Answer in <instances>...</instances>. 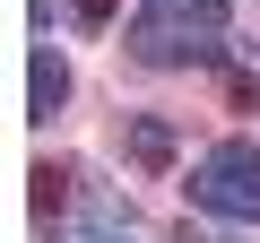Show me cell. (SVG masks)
Listing matches in <instances>:
<instances>
[{
	"instance_id": "obj_1",
	"label": "cell",
	"mask_w": 260,
	"mask_h": 243,
	"mask_svg": "<svg viewBox=\"0 0 260 243\" xmlns=\"http://www.w3.org/2000/svg\"><path fill=\"white\" fill-rule=\"evenodd\" d=\"M121 44L139 70H191V61H225L234 18H225V0H139Z\"/></svg>"
},
{
	"instance_id": "obj_2",
	"label": "cell",
	"mask_w": 260,
	"mask_h": 243,
	"mask_svg": "<svg viewBox=\"0 0 260 243\" xmlns=\"http://www.w3.org/2000/svg\"><path fill=\"white\" fill-rule=\"evenodd\" d=\"M87 217L113 234V226H130V200H113L87 165H35V226L78 243V226H87Z\"/></svg>"
},
{
	"instance_id": "obj_3",
	"label": "cell",
	"mask_w": 260,
	"mask_h": 243,
	"mask_svg": "<svg viewBox=\"0 0 260 243\" xmlns=\"http://www.w3.org/2000/svg\"><path fill=\"white\" fill-rule=\"evenodd\" d=\"M191 200L225 226H260V148L251 139H217L200 165H191Z\"/></svg>"
},
{
	"instance_id": "obj_4",
	"label": "cell",
	"mask_w": 260,
	"mask_h": 243,
	"mask_svg": "<svg viewBox=\"0 0 260 243\" xmlns=\"http://www.w3.org/2000/svg\"><path fill=\"white\" fill-rule=\"evenodd\" d=\"M26 104H35V122H52V113L70 104V61H61V44H52V35L35 44V78H26Z\"/></svg>"
},
{
	"instance_id": "obj_5",
	"label": "cell",
	"mask_w": 260,
	"mask_h": 243,
	"mask_svg": "<svg viewBox=\"0 0 260 243\" xmlns=\"http://www.w3.org/2000/svg\"><path fill=\"white\" fill-rule=\"evenodd\" d=\"M35 18H44V35L61 26V35H104L113 26V0H35Z\"/></svg>"
},
{
	"instance_id": "obj_6",
	"label": "cell",
	"mask_w": 260,
	"mask_h": 243,
	"mask_svg": "<svg viewBox=\"0 0 260 243\" xmlns=\"http://www.w3.org/2000/svg\"><path fill=\"white\" fill-rule=\"evenodd\" d=\"M225 96L260 104V44H225Z\"/></svg>"
},
{
	"instance_id": "obj_7",
	"label": "cell",
	"mask_w": 260,
	"mask_h": 243,
	"mask_svg": "<svg viewBox=\"0 0 260 243\" xmlns=\"http://www.w3.org/2000/svg\"><path fill=\"white\" fill-rule=\"evenodd\" d=\"M95 243H121V234H95Z\"/></svg>"
}]
</instances>
